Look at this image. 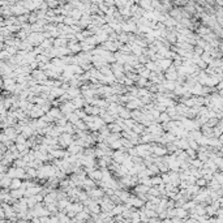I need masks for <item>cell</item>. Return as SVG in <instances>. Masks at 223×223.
Listing matches in <instances>:
<instances>
[{"label": "cell", "mask_w": 223, "mask_h": 223, "mask_svg": "<svg viewBox=\"0 0 223 223\" xmlns=\"http://www.w3.org/2000/svg\"><path fill=\"white\" fill-rule=\"evenodd\" d=\"M71 102H72V104L74 106V109H76V110H82V109H85V106H86V102H85L84 97L74 98V99H72Z\"/></svg>", "instance_id": "obj_1"}, {"label": "cell", "mask_w": 223, "mask_h": 223, "mask_svg": "<svg viewBox=\"0 0 223 223\" xmlns=\"http://www.w3.org/2000/svg\"><path fill=\"white\" fill-rule=\"evenodd\" d=\"M4 133L8 136V138L9 141H15L16 140V137L18 136V133H17V130H16V128L15 127H9V128H7V129L4 130Z\"/></svg>", "instance_id": "obj_2"}, {"label": "cell", "mask_w": 223, "mask_h": 223, "mask_svg": "<svg viewBox=\"0 0 223 223\" xmlns=\"http://www.w3.org/2000/svg\"><path fill=\"white\" fill-rule=\"evenodd\" d=\"M150 187H147L145 184H137L133 189V195H140V193H149Z\"/></svg>", "instance_id": "obj_3"}, {"label": "cell", "mask_w": 223, "mask_h": 223, "mask_svg": "<svg viewBox=\"0 0 223 223\" xmlns=\"http://www.w3.org/2000/svg\"><path fill=\"white\" fill-rule=\"evenodd\" d=\"M87 178L93 179L94 181H101V180L103 179V173H102L101 170H94L93 172H90L89 175H87Z\"/></svg>", "instance_id": "obj_4"}, {"label": "cell", "mask_w": 223, "mask_h": 223, "mask_svg": "<svg viewBox=\"0 0 223 223\" xmlns=\"http://www.w3.org/2000/svg\"><path fill=\"white\" fill-rule=\"evenodd\" d=\"M22 181H24V180H21V179H13L12 180V184H11V191L20 189L22 187Z\"/></svg>", "instance_id": "obj_5"}, {"label": "cell", "mask_w": 223, "mask_h": 223, "mask_svg": "<svg viewBox=\"0 0 223 223\" xmlns=\"http://www.w3.org/2000/svg\"><path fill=\"white\" fill-rule=\"evenodd\" d=\"M119 116H120L123 120H129V119H132V111H129L128 109H124V110L120 112Z\"/></svg>", "instance_id": "obj_6"}, {"label": "cell", "mask_w": 223, "mask_h": 223, "mask_svg": "<svg viewBox=\"0 0 223 223\" xmlns=\"http://www.w3.org/2000/svg\"><path fill=\"white\" fill-rule=\"evenodd\" d=\"M65 117H67L68 121H69L71 124H73V125H76L77 121L80 120V119H78V116H77V115L74 114V112H73V114H69V115H65Z\"/></svg>", "instance_id": "obj_7"}, {"label": "cell", "mask_w": 223, "mask_h": 223, "mask_svg": "<svg viewBox=\"0 0 223 223\" xmlns=\"http://www.w3.org/2000/svg\"><path fill=\"white\" fill-rule=\"evenodd\" d=\"M150 180H152V187H159L160 184H163L160 175H158V176H153V178L150 179Z\"/></svg>", "instance_id": "obj_8"}, {"label": "cell", "mask_w": 223, "mask_h": 223, "mask_svg": "<svg viewBox=\"0 0 223 223\" xmlns=\"http://www.w3.org/2000/svg\"><path fill=\"white\" fill-rule=\"evenodd\" d=\"M74 127H76L78 130H89V128H87V124L85 123L84 120H78L77 124H76Z\"/></svg>", "instance_id": "obj_9"}, {"label": "cell", "mask_w": 223, "mask_h": 223, "mask_svg": "<svg viewBox=\"0 0 223 223\" xmlns=\"http://www.w3.org/2000/svg\"><path fill=\"white\" fill-rule=\"evenodd\" d=\"M170 121H171V117H170L168 114H167V112L160 114V116H159V123L165 124V123H170Z\"/></svg>", "instance_id": "obj_10"}, {"label": "cell", "mask_w": 223, "mask_h": 223, "mask_svg": "<svg viewBox=\"0 0 223 223\" xmlns=\"http://www.w3.org/2000/svg\"><path fill=\"white\" fill-rule=\"evenodd\" d=\"M138 74H140V77H142V78H146V80H149L150 78V74H152V72H150L147 68L145 67L142 71H140L138 72Z\"/></svg>", "instance_id": "obj_11"}, {"label": "cell", "mask_w": 223, "mask_h": 223, "mask_svg": "<svg viewBox=\"0 0 223 223\" xmlns=\"http://www.w3.org/2000/svg\"><path fill=\"white\" fill-rule=\"evenodd\" d=\"M149 195L152 196V197H160V192L157 187H152V188L149 189Z\"/></svg>", "instance_id": "obj_12"}, {"label": "cell", "mask_w": 223, "mask_h": 223, "mask_svg": "<svg viewBox=\"0 0 223 223\" xmlns=\"http://www.w3.org/2000/svg\"><path fill=\"white\" fill-rule=\"evenodd\" d=\"M213 180H214V181H217L218 184H223V172H215Z\"/></svg>", "instance_id": "obj_13"}, {"label": "cell", "mask_w": 223, "mask_h": 223, "mask_svg": "<svg viewBox=\"0 0 223 223\" xmlns=\"http://www.w3.org/2000/svg\"><path fill=\"white\" fill-rule=\"evenodd\" d=\"M74 114L77 115L80 120H85V119H86V116H87V114L85 112L84 109H82V110H76V111H74Z\"/></svg>", "instance_id": "obj_14"}, {"label": "cell", "mask_w": 223, "mask_h": 223, "mask_svg": "<svg viewBox=\"0 0 223 223\" xmlns=\"http://www.w3.org/2000/svg\"><path fill=\"white\" fill-rule=\"evenodd\" d=\"M26 137L24 136V134H18L17 137H16V140H15V144H17V145H20V144H26Z\"/></svg>", "instance_id": "obj_15"}, {"label": "cell", "mask_w": 223, "mask_h": 223, "mask_svg": "<svg viewBox=\"0 0 223 223\" xmlns=\"http://www.w3.org/2000/svg\"><path fill=\"white\" fill-rule=\"evenodd\" d=\"M149 61H150V58L146 56V55H141V56L138 58V63L142 64V65H146Z\"/></svg>", "instance_id": "obj_16"}, {"label": "cell", "mask_w": 223, "mask_h": 223, "mask_svg": "<svg viewBox=\"0 0 223 223\" xmlns=\"http://www.w3.org/2000/svg\"><path fill=\"white\" fill-rule=\"evenodd\" d=\"M16 170H17V168H16V167H13V166L9 167L8 173H7V175H8L11 179H16Z\"/></svg>", "instance_id": "obj_17"}, {"label": "cell", "mask_w": 223, "mask_h": 223, "mask_svg": "<svg viewBox=\"0 0 223 223\" xmlns=\"http://www.w3.org/2000/svg\"><path fill=\"white\" fill-rule=\"evenodd\" d=\"M187 154H188V157H189V159H196V150H193L189 147L188 150H187Z\"/></svg>", "instance_id": "obj_18"}, {"label": "cell", "mask_w": 223, "mask_h": 223, "mask_svg": "<svg viewBox=\"0 0 223 223\" xmlns=\"http://www.w3.org/2000/svg\"><path fill=\"white\" fill-rule=\"evenodd\" d=\"M196 184H197V187H204V185H206V180L204 178H200V179H197Z\"/></svg>", "instance_id": "obj_19"}, {"label": "cell", "mask_w": 223, "mask_h": 223, "mask_svg": "<svg viewBox=\"0 0 223 223\" xmlns=\"http://www.w3.org/2000/svg\"><path fill=\"white\" fill-rule=\"evenodd\" d=\"M48 223H60V221H59L58 215H51L50 217V222Z\"/></svg>", "instance_id": "obj_20"}, {"label": "cell", "mask_w": 223, "mask_h": 223, "mask_svg": "<svg viewBox=\"0 0 223 223\" xmlns=\"http://www.w3.org/2000/svg\"><path fill=\"white\" fill-rule=\"evenodd\" d=\"M149 223H162V221H160L159 218H152L149 221Z\"/></svg>", "instance_id": "obj_21"}]
</instances>
